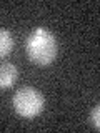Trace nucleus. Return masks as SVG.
Returning a JSON list of instances; mask_svg holds the SVG:
<instances>
[{
    "label": "nucleus",
    "mask_w": 100,
    "mask_h": 133,
    "mask_svg": "<svg viewBox=\"0 0 100 133\" xmlns=\"http://www.w3.org/2000/svg\"><path fill=\"white\" fill-rule=\"evenodd\" d=\"M25 50H27L28 58L39 66L50 65L57 57L58 45L57 38L50 30L43 27H37L30 32L25 42Z\"/></svg>",
    "instance_id": "obj_1"
},
{
    "label": "nucleus",
    "mask_w": 100,
    "mask_h": 133,
    "mask_svg": "<svg viewBox=\"0 0 100 133\" xmlns=\"http://www.w3.org/2000/svg\"><path fill=\"white\" fill-rule=\"evenodd\" d=\"M12 103H14L15 111L20 116H23L27 120H32L43 111L45 100H43V95L37 88H33V87H22V88H18L15 91Z\"/></svg>",
    "instance_id": "obj_2"
},
{
    "label": "nucleus",
    "mask_w": 100,
    "mask_h": 133,
    "mask_svg": "<svg viewBox=\"0 0 100 133\" xmlns=\"http://www.w3.org/2000/svg\"><path fill=\"white\" fill-rule=\"evenodd\" d=\"M18 70L14 63H2L0 65V87L2 88H10L17 82Z\"/></svg>",
    "instance_id": "obj_3"
},
{
    "label": "nucleus",
    "mask_w": 100,
    "mask_h": 133,
    "mask_svg": "<svg viewBox=\"0 0 100 133\" xmlns=\"http://www.w3.org/2000/svg\"><path fill=\"white\" fill-rule=\"evenodd\" d=\"M14 50V35L10 30L0 28V58H5Z\"/></svg>",
    "instance_id": "obj_4"
},
{
    "label": "nucleus",
    "mask_w": 100,
    "mask_h": 133,
    "mask_svg": "<svg viewBox=\"0 0 100 133\" xmlns=\"http://www.w3.org/2000/svg\"><path fill=\"white\" fill-rule=\"evenodd\" d=\"M90 123L93 125V128L95 130H100V107L98 105H95V108L92 110V113H90Z\"/></svg>",
    "instance_id": "obj_5"
}]
</instances>
